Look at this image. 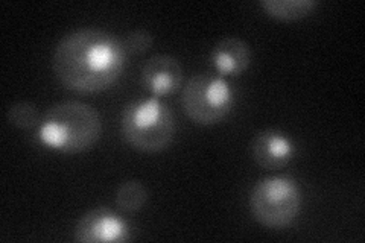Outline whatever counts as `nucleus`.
Wrapping results in <instances>:
<instances>
[{
    "instance_id": "obj_1",
    "label": "nucleus",
    "mask_w": 365,
    "mask_h": 243,
    "mask_svg": "<svg viewBox=\"0 0 365 243\" xmlns=\"http://www.w3.org/2000/svg\"><path fill=\"white\" fill-rule=\"evenodd\" d=\"M128 53L114 33L83 28L64 36L53 51L56 79L76 93H98L118 83L127 67Z\"/></svg>"
},
{
    "instance_id": "obj_2",
    "label": "nucleus",
    "mask_w": 365,
    "mask_h": 243,
    "mask_svg": "<svg viewBox=\"0 0 365 243\" xmlns=\"http://www.w3.org/2000/svg\"><path fill=\"white\" fill-rule=\"evenodd\" d=\"M40 140L63 154H81L93 148L102 135L99 113L88 103L64 100L46 113Z\"/></svg>"
},
{
    "instance_id": "obj_3",
    "label": "nucleus",
    "mask_w": 365,
    "mask_h": 243,
    "mask_svg": "<svg viewBox=\"0 0 365 243\" xmlns=\"http://www.w3.org/2000/svg\"><path fill=\"white\" fill-rule=\"evenodd\" d=\"M120 128L125 142L131 148L140 152H160L174 138V113L155 96L137 99L125 107Z\"/></svg>"
},
{
    "instance_id": "obj_4",
    "label": "nucleus",
    "mask_w": 365,
    "mask_h": 243,
    "mask_svg": "<svg viewBox=\"0 0 365 243\" xmlns=\"http://www.w3.org/2000/svg\"><path fill=\"white\" fill-rule=\"evenodd\" d=\"M302 210V192L289 177H269L259 181L250 193V212L267 228H287Z\"/></svg>"
},
{
    "instance_id": "obj_5",
    "label": "nucleus",
    "mask_w": 365,
    "mask_h": 243,
    "mask_svg": "<svg viewBox=\"0 0 365 243\" xmlns=\"http://www.w3.org/2000/svg\"><path fill=\"white\" fill-rule=\"evenodd\" d=\"M233 90L227 81L213 73L192 76L182 88V108L198 125H215L224 120L233 108Z\"/></svg>"
},
{
    "instance_id": "obj_6",
    "label": "nucleus",
    "mask_w": 365,
    "mask_h": 243,
    "mask_svg": "<svg viewBox=\"0 0 365 243\" xmlns=\"http://www.w3.org/2000/svg\"><path fill=\"white\" fill-rule=\"evenodd\" d=\"M75 239L83 243L125 242L130 239V228L107 207H98L79 219L75 227Z\"/></svg>"
},
{
    "instance_id": "obj_7",
    "label": "nucleus",
    "mask_w": 365,
    "mask_h": 243,
    "mask_svg": "<svg viewBox=\"0 0 365 243\" xmlns=\"http://www.w3.org/2000/svg\"><path fill=\"white\" fill-rule=\"evenodd\" d=\"M140 81L155 98L173 95L182 84V66L170 55H155L143 66Z\"/></svg>"
},
{
    "instance_id": "obj_8",
    "label": "nucleus",
    "mask_w": 365,
    "mask_h": 243,
    "mask_svg": "<svg viewBox=\"0 0 365 243\" xmlns=\"http://www.w3.org/2000/svg\"><path fill=\"white\" fill-rule=\"evenodd\" d=\"M251 155L260 167L274 170L289 163L294 155V146L287 134L279 130H265L251 142Z\"/></svg>"
},
{
    "instance_id": "obj_9",
    "label": "nucleus",
    "mask_w": 365,
    "mask_h": 243,
    "mask_svg": "<svg viewBox=\"0 0 365 243\" xmlns=\"http://www.w3.org/2000/svg\"><path fill=\"white\" fill-rule=\"evenodd\" d=\"M212 61L221 75L239 76L250 67L251 49L242 38L225 37L215 44Z\"/></svg>"
},
{
    "instance_id": "obj_10",
    "label": "nucleus",
    "mask_w": 365,
    "mask_h": 243,
    "mask_svg": "<svg viewBox=\"0 0 365 243\" xmlns=\"http://www.w3.org/2000/svg\"><path fill=\"white\" fill-rule=\"evenodd\" d=\"M265 13L282 21H297L309 16L318 6L315 0H262Z\"/></svg>"
},
{
    "instance_id": "obj_11",
    "label": "nucleus",
    "mask_w": 365,
    "mask_h": 243,
    "mask_svg": "<svg viewBox=\"0 0 365 243\" xmlns=\"http://www.w3.org/2000/svg\"><path fill=\"white\" fill-rule=\"evenodd\" d=\"M148 189L143 182L137 180L123 181L116 192V205L127 213L140 212L148 202Z\"/></svg>"
},
{
    "instance_id": "obj_12",
    "label": "nucleus",
    "mask_w": 365,
    "mask_h": 243,
    "mask_svg": "<svg viewBox=\"0 0 365 243\" xmlns=\"http://www.w3.org/2000/svg\"><path fill=\"white\" fill-rule=\"evenodd\" d=\"M8 120L20 130L36 128L40 122V115L37 107L31 102L20 100L13 103L6 113Z\"/></svg>"
},
{
    "instance_id": "obj_13",
    "label": "nucleus",
    "mask_w": 365,
    "mask_h": 243,
    "mask_svg": "<svg viewBox=\"0 0 365 243\" xmlns=\"http://www.w3.org/2000/svg\"><path fill=\"white\" fill-rule=\"evenodd\" d=\"M125 51L127 53L133 55H142L153 48L154 37L150 31L146 29H135L128 32L127 36L122 38Z\"/></svg>"
}]
</instances>
